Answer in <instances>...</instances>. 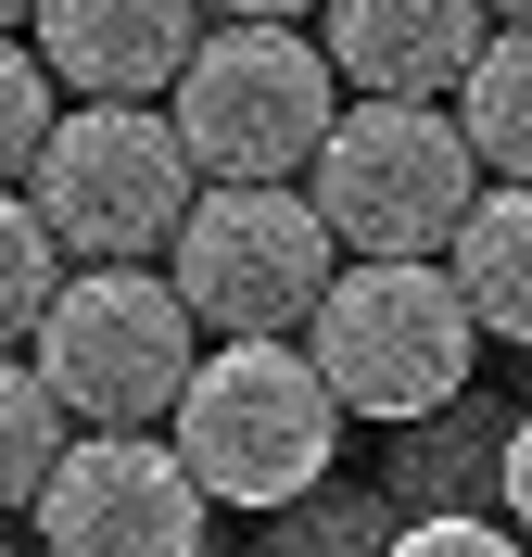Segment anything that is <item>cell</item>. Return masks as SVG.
Instances as JSON below:
<instances>
[{"label": "cell", "mask_w": 532, "mask_h": 557, "mask_svg": "<svg viewBox=\"0 0 532 557\" xmlns=\"http://www.w3.org/2000/svg\"><path fill=\"white\" fill-rule=\"evenodd\" d=\"M64 431H76V418L51 406V381H38L26 355H0V520H13V507H38V482H51Z\"/></svg>", "instance_id": "cell-13"}, {"label": "cell", "mask_w": 532, "mask_h": 557, "mask_svg": "<svg viewBox=\"0 0 532 557\" xmlns=\"http://www.w3.org/2000/svg\"><path fill=\"white\" fill-rule=\"evenodd\" d=\"M457 127L482 152V177H532V26H495L457 76Z\"/></svg>", "instance_id": "cell-12"}, {"label": "cell", "mask_w": 532, "mask_h": 557, "mask_svg": "<svg viewBox=\"0 0 532 557\" xmlns=\"http://www.w3.org/2000/svg\"><path fill=\"white\" fill-rule=\"evenodd\" d=\"M203 482L165 431H64L38 482V557H203Z\"/></svg>", "instance_id": "cell-8"}, {"label": "cell", "mask_w": 532, "mask_h": 557, "mask_svg": "<svg viewBox=\"0 0 532 557\" xmlns=\"http://www.w3.org/2000/svg\"><path fill=\"white\" fill-rule=\"evenodd\" d=\"M38 139H51V64H38L26 38L0 26V190H26Z\"/></svg>", "instance_id": "cell-15"}, {"label": "cell", "mask_w": 532, "mask_h": 557, "mask_svg": "<svg viewBox=\"0 0 532 557\" xmlns=\"http://www.w3.org/2000/svg\"><path fill=\"white\" fill-rule=\"evenodd\" d=\"M26 26L76 102H165L190 38H203V0H38Z\"/></svg>", "instance_id": "cell-9"}, {"label": "cell", "mask_w": 532, "mask_h": 557, "mask_svg": "<svg viewBox=\"0 0 532 557\" xmlns=\"http://www.w3.org/2000/svg\"><path fill=\"white\" fill-rule=\"evenodd\" d=\"M305 203L330 215L343 253H444L457 215L482 203V152H469L457 102H368L355 89L305 165Z\"/></svg>", "instance_id": "cell-5"}, {"label": "cell", "mask_w": 532, "mask_h": 557, "mask_svg": "<svg viewBox=\"0 0 532 557\" xmlns=\"http://www.w3.org/2000/svg\"><path fill=\"white\" fill-rule=\"evenodd\" d=\"M165 114L203 177H305L330 114H343V76H330V51L305 26H203Z\"/></svg>", "instance_id": "cell-7"}, {"label": "cell", "mask_w": 532, "mask_h": 557, "mask_svg": "<svg viewBox=\"0 0 532 557\" xmlns=\"http://www.w3.org/2000/svg\"><path fill=\"white\" fill-rule=\"evenodd\" d=\"M26 368L51 381V406L76 431H165L190 355H203V317L177 305V278L152 267H64V292L38 305Z\"/></svg>", "instance_id": "cell-4"}, {"label": "cell", "mask_w": 532, "mask_h": 557, "mask_svg": "<svg viewBox=\"0 0 532 557\" xmlns=\"http://www.w3.org/2000/svg\"><path fill=\"white\" fill-rule=\"evenodd\" d=\"M26 13H38V0H0V26H26Z\"/></svg>", "instance_id": "cell-20"}, {"label": "cell", "mask_w": 532, "mask_h": 557, "mask_svg": "<svg viewBox=\"0 0 532 557\" xmlns=\"http://www.w3.org/2000/svg\"><path fill=\"white\" fill-rule=\"evenodd\" d=\"M26 557H38V545H26Z\"/></svg>", "instance_id": "cell-21"}, {"label": "cell", "mask_w": 532, "mask_h": 557, "mask_svg": "<svg viewBox=\"0 0 532 557\" xmlns=\"http://www.w3.org/2000/svg\"><path fill=\"white\" fill-rule=\"evenodd\" d=\"M215 26H292V13H318V0H203Z\"/></svg>", "instance_id": "cell-18"}, {"label": "cell", "mask_w": 532, "mask_h": 557, "mask_svg": "<svg viewBox=\"0 0 532 557\" xmlns=\"http://www.w3.org/2000/svg\"><path fill=\"white\" fill-rule=\"evenodd\" d=\"M64 267H76V253L51 242V215H38L26 190H0V355L38 330V305L64 292Z\"/></svg>", "instance_id": "cell-14"}, {"label": "cell", "mask_w": 532, "mask_h": 557, "mask_svg": "<svg viewBox=\"0 0 532 557\" xmlns=\"http://www.w3.org/2000/svg\"><path fill=\"white\" fill-rule=\"evenodd\" d=\"M330 267H343V242L305 203V177H203L190 215H177V242H165L177 305L203 317L215 343H292L318 317Z\"/></svg>", "instance_id": "cell-3"}, {"label": "cell", "mask_w": 532, "mask_h": 557, "mask_svg": "<svg viewBox=\"0 0 532 557\" xmlns=\"http://www.w3.org/2000/svg\"><path fill=\"white\" fill-rule=\"evenodd\" d=\"M330 13V76L343 89H368V102H457L469 51L495 38V13L482 0H318Z\"/></svg>", "instance_id": "cell-10"}, {"label": "cell", "mask_w": 532, "mask_h": 557, "mask_svg": "<svg viewBox=\"0 0 532 557\" xmlns=\"http://www.w3.org/2000/svg\"><path fill=\"white\" fill-rule=\"evenodd\" d=\"M444 278H457V305L482 317V343H532V177H495V190L457 215Z\"/></svg>", "instance_id": "cell-11"}, {"label": "cell", "mask_w": 532, "mask_h": 557, "mask_svg": "<svg viewBox=\"0 0 532 557\" xmlns=\"http://www.w3.org/2000/svg\"><path fill=\"white\" fill-rule=\"evenodd\" d=\"M190 190H203V165H190V139H177L165 102H76V114H51V139H38V165H26V203L51 215V242L76 267L165 253Z\"/></svg>", "instance_id": "cell-6"}, {"label": "cell", "mask_w": 532, "mask_h": 557, "mask_svg": "<svg viewBox=\"0 0 532 557\" xmlns=\"http://www.w3.org/2000/svg\"><path fill=\"white\" fill-rule=\"evenodd\" d=\"M495 482H507V532H520V545H532V418H520V431H507V469H495Z\"/></svg>", "instance_id": "cell-17"}, {"label": "cell", "mask_w": 532, "mask_h": 557, "mask_svg": "<svg viewBox=\"0 0 532 557\" xmlns=\"http://www.w3.org/2000/svg\"><path fill=\"white\" fill-rule=\"evenodd\" d=\"M177 469L203 482V507H242V520H280L330 482L343 456V393L318 381L305 343H215L190 355V381L165 406Z\"/></svg>", "instance_id": "cell-1"}, {"label": "cell", "mask_w": 532, "mask_h": 557, "mask_svg": "<svg viewBox=\"0 0 532 557\" xmlns=\"http://www.w3.org/2000/svg\"><path fill=\"white\" fill-rule=\"evenodd\" d=\"M482 13H507V26H532V0H482Z\"/></svg>", "instance_id": "cell-19"}, {"label": "cell", "mask_w": 532, "mask_h": 557, "mask_svg": "<svg viewBox=\"0 0 532 557\" xmlns=\"http://www.w3.org/2000/svg\"><path fill=\"white\" fill-rule=\"evenodd\" d=\"M381 557H532V545L495 532V520H419V532H393Z\"/></svg>", "instance_id": "cell-16"}, {"label": "cell", "mask_w": 532, "mask_h": 557, "mask_svg": "<svg viewBox=\"0 0 532 557\" xmlns=\"http://www.w3.org/2000/svg\"><path fill=\"white\" fill-rule=\"evenodd\" d=\"M292 343L318 355L343 418H431V406H457L469 368H482V317L457 305L444 253H355V267H330L318 317Z\"/></svg>", "instance_id": "cell-2"}]
</instances>
